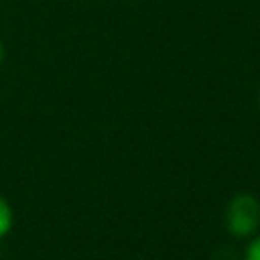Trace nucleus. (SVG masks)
I'll use <instances>...</instances> for the list:
<instances>
[{"label":"nucleus","instance_id":"nucleus-1","mask_svg":"<svg viewBox=\"0 0 260 260\" xmlns=\"http://www.w3.org/2000/svg\"><path fill=\"white\" fill-rule=\"evenodd\" d=\"M225 225L236 238H250L260 225V201L250 193L232 197L225 209Z\"/></svg>","mask_w":260,"mask_h":260},{"label":"nucleus","instance_id":"nucleus-2","mask_svg":"<svg viewBox=\"0 0 260 260\" xmlns=\"http://www.w3.org/2000/svg\"><path fill=\"white\" fill-rule=\"evenodd\" d=\"M12 219H14L12 207H10V203L0 195V238H4V236L12 230Z\"/></svg>","mask_w":260,"mask_h":260},{"label":"nucleus","instance_id":"nucleus-3","mask_svg":"<svg viewBox=\"0 0 260 260\" xmlns=\"http://www.w3.org/2000/svg\"><path fill=\"white\" fill-rule=\"evenodd\" d=\"M244 260H260V234L256 238H252V242L248 244Z\"/></svg>","mask_w":260,"mask_h":260},{"label":"nucleus","instance_id":"nucleus-4","mask_svg":"<svg viewBox=\"0 0 260 260\" xmlns=\"http://www.w3.org/2000/svg\"><path fill=\"white\" fill-rule=\"evenodd\" d=\"M2 57H4V47H2V41H0V63H2Z\"/></svg>","mask_w":260,"mask_h":260}]
</instances>
